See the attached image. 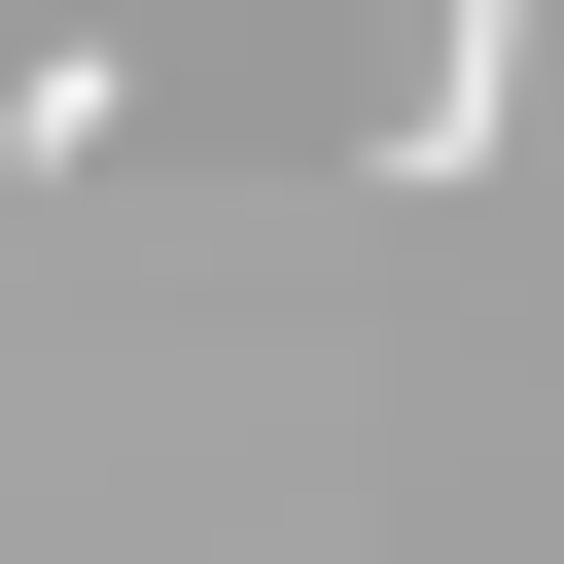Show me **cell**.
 <instances>
[{
    "mask_svg": "<svg viewBox=\"0 0 564 564\" xmlns=\"http://www.w3.org/2000/svg\"><path fill=\"white\" fill-rule=\"evenodd\" d=\"M494 106H529V0H423V106H388V141H423V176H494Z\"/></svg>",
    "mask_w": 564,
    "mask_h": 564,
    "instance_id": "cell-1",
    "label": "cell"
}]
</instances>
